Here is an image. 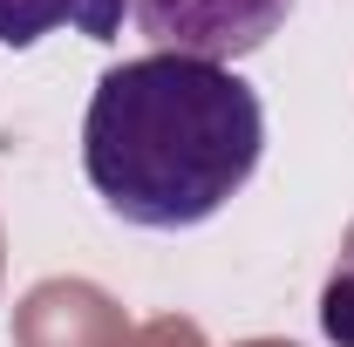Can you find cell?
<instances>
[{"mask_svg":"<svg viewBox=\"0 0 354 347\" xmlns=\"http://www.w3.org/2000/svg\"><path fill=\"white\" fill-rule=\"evenodd\" d=\"M266 157V102L239 68L136 55L102 68L82 116V177L102 212L136 232L218 218Z\"/></svg>","mask_w":354,"mask_h":347,"instance_id":"obj_1","label":"cell"},{"mask_svg":"<svg viewBox=\"0 0 354 347\" xmlns=\"http://www.w3.org/2000/svg\"><path fill=\"white\" fill-rule=\"evenodd\" d=\"M320 334L334 347H354V225L341 232V252L320 279Z\"/></svg>","mask_w":354,"mask_h":347,"instance_id":"obj_4","label":"cell"},{"mask_svg":"<svg viewBox=\"0 0 354 347\" xmlns=\"http://www.w3.org/2000/svg\"><path fill=\"white\" fill-rule=\"evenodd\" d=\"M300 0H130L136 35H150L157 55H191V62H245L259 55Z\"/></svg>","mask_w":354,"mask_h":347,"instance_id":"obj_2","label":"cell"},{"mask_svg":"<svg viewBox=\"0 0 354 347\" xmlns=\"http://www.w3.org/2000/svg\"><path fill=\"white\" fill-rule=\"evenodd\" d=\"M130 0H0V48H35L48 35H82V41H116Z\"/></svg>","mask_w":354,"mask_h":347,"instance_id":"obj_3","label":"cell"}]
</instances>
